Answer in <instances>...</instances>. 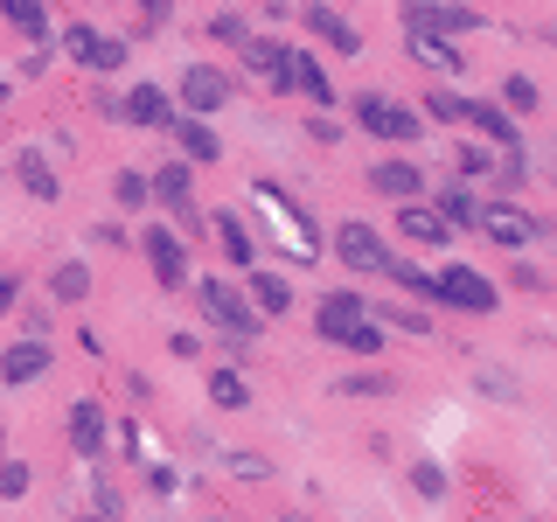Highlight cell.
Segmentation results:
<instances>
[{"instance_id": "484cf974", "label": "cell", "mask_w": 557, "mask_h": 522, "mask_svg": "<svg viewBox=\"0 0 557 522\" xmlns=\"http://www.w3.org/2000/svg\"><path fill=\"white\" fill-rule=\"evenodd\" d=\"M0 22L22 28L28 42H49V14H42V8H28V0H8V8H0Z\"/></svg>"}, {"instance_id": "1f68e13d", "label": "cell", "mask_w": 557, "mask_h": 522, "mask_svg": "<svg viewBox=\"0 0 557 522\" xmlns=\"http://www.w3.org/2000/svg\"><path fill=\"white\" fill-rule=\"evenodd\" d=\"M411 487H418L425 501H446V467H440V460H418V467H411Z\"/></svg>"}, {"instance_id": "9c48e42d", "label": "cell", "mask_w": 557, "mask_h": 522, "mask_svg": "<svg viewBox=\"0 0 557 522\" xmlns=\"http://www.w3.org/2000/svg\"><path fill=\"white\" fill-rule=\"evenodd\" d=\"M258 202H265V216H272V231H286L293 237V251L300 258H313V231H307V216L293 209V196L278 182H258Z\"/></svg>"}, {"instance_id": "44dd1931", "label": "cell", "mask_w": 557, "mask_h": 522, "mask_svg": "<svg viewBox=\"0 0 557 522\" xmlns=\"http://www.w3.org/2000/svg\"><path fill=\"white\" fill-rule=\"evenodd\" d=\"M168 133L174 139H182V153H188V167H196V161H216V133H209V126H196V119H168Z\"/></svg>"}, {"instance_id": "30bf717a", "label": "cell", "mask_w": 557, "mask_h": 522, "mask_svg": "<svg viewBox=\"0 0 557 522\" xmlns=\"http://www.w3.org/2000/svg\"><path fill=\"white\" fill-rule=\"evenodd\" d=\"M57 370V348L49 341H14V348H0V383H14V390H22V383H35V376H49Z\"/></svg>"}, {"instance_id": "d4e9b609", "label": "cell", "mask_w": 557, "mask_h": 522, "mask_svg": "<svg viewBox=\"0 0 557 522\" xmlns=\"http://www.w3.org/2000/svg\"><path fill=\"white\" fill-rule=\"evenodd\" d=\"M397 390V376H383V370H356V376H335V397H391Z\"/></svg>"}, {"instance_id": "d590c367", "label": "cell", "mask_w": 557, "mask_h": 522, "mask_svg": "<svg viewBox=\"0 0 557 522\" xmlns=\"http://www.w3.org/2000/svg\"><path fill=\"white\" fill-rule=\"evenodd\" d=\"M342 348H356V356H376V348H383V327H376V321H356V327L342 335Z\"/></svg>"}, {"instance_id": "60d3db41", "label": "cell", "mask_w": 557, "mask_h": 522, "mask_svg": "<svg viewBox=\"0 0 557 522\" xmlns=\"http://www.w3.org/2000/svg\"><path fill=\"white\" fill-rule=\"evenodd\" d=\"M91 104H98V119H126V98H112V91H91Z\"/></svg>"}, {"instance_id": "4dcf8cb0", "label": "cell", "mask_w": 557, "mask_h": 522, "mask_svg": "<svg viewBox=\"0 0 557 522\" xmlns=\"http://www.w3.org/2000/svg\"><path fill=\"white\" fill-rule=\"evenodd\" d=\"M209 42H237L244 49V42H251V22H244L237 8L231 14H209Z\"/></svg>"}, {"instance_id": "f546056e", "label": "cell", "mask_w": 557, "mask_h": 522, "mask_svg": "<svg viewBox=\"0 0 557 522\" xmlns=\"http://www.w3.org/2000/svg\"><path fill=\"white\" fill-rule=\"evenodd\" d=\"M411 57L432 63V70H460V49H446L440 35H411Z\"/></svg>"}, {"instance_id": "f6af8a7d", "label": "cell", "mask_w": 557, "mask_h": 522, "mask_svg": "<svg viewBox=\"0 0 557 522\" xmlns=\"http://www.w3.org/2000/svg\"><path fill=\"white\" fill-rule=\"evenodd\" d=\"M0 104H8V84H0Z\"/></svg>"}, {"instance_id": "f1b7e54d", "label": "cell", "mask_w": 557, "mask_h": 522, "mask_svg": "<svg viewBox=\"0 0 557 522\" xmlns=\"http://www.w3.org/2000/svg\"><path fill=\"white\" fill-rule=\"evenodd\" d=\"M536 104H544V91H536L530 77H509V84H502V112H509V119H522V112H536Z\"/></svg>"}, {"instance_id": "ac0fdd59", "label": "cell", "mask_w": 557, "mask_h": 522, "mask_svg": "<svg viewBox=\"0 0 557 522\" xmlns=\"http://www.w3.org/2000/svg\"><path fill=\"white\" fill-rule=\"evenodd\" d=\"M126 119H139V126H168L174 104H168L161 84H133V91H126Z\"/></svg>"}, {"instance_id": "7dc6e473", "label": "cell", "mask_w": 557, "mask_h": 522, "mask_svg": "<svg viewBox=\"0 0 557 522\" xmlns=\"http://www.w3.org/2000/svg\"><path fill=\"white\" fill-rule=\"evenodd\" d=\"M216 522H223V515H216Z\"/></svg>"}, {"instance_id": "836d02e7", "label": "cell", "mask_w": 557, "mask_h": 522, "mask_svg": "<svg viewBox=\"0 0 557 522\" xmlns=\"http://www.w3.org/2000/svg\"><path fill=\"white\" fill-rule=\"evenodd\" d=\"M28 495V460H0V501H22Z\"/></svg>"}, {"instance_id": "ab89813d", "label": "cell", "mask_w": 557, "mask_h": 522, "mask_svg": "<svg viewBox=\"0 0 557 522\" xmlns=\"http://www.w3.org/2000/svg\"><path fill=\"white\" fill-rule=\"evenodd\" d=\"M91 501H98V509H91V515H104V522H112V515H119V487H112V481H91Z\"/></svg>"}, {"instance_id": "bcb514c9", "label": "cell", "mask_w": 557, "mask_h": 522, "mask_svg": "<svg viewBox=\"0 0 557 522\" xmlns=\"http://www.w3.org/2000/svg\"><path fill=\"white\" fill-rule=\"evenodd\" d=\"M278 522H300V515H278Z\"/></svg>"}, {"instance_id": "4fadbf2b", "label": "cell", "mask_w": 557, "mask_h": 522, "mask_svg": "<svg viewBox=\"0 0 557 522\" xmlns=\"http://www.w3.org/2000/svg\"><path fill=\"white\" fill-rule=\"evenodd\" d=\"M362 313H370V307H362V300H356V293H321V300H313V327H321V335H327V341H342V335H348V327H356V321H362Z\"/></svg>"}, {"instance_id": "74e56055", "label": "cell", "mask_w": 557, "mask_h": 522, "mask_svg": "<svg viewBox=\"0 0 557 522\" xmlns=\"http://www.w3.org/2000/svg\"><path fill=\"white\" fill-rule=\"evenodd\" d=\"M425 119H440V126H453V119H467V98H446V91H432V98H425Z\"/></svg>"}, {"instance_id": "e0dca14e", "label": "cell", "mask_w": 557, "mask_h": 522, "mask_svg": "<svg viewBox=\"0 0 557 522\" xmlns=\"http://www.w3.org/2000/svg\"><path fill=\"white\" fill-rule=\"evenodd\" d=\"M293 91H300V98H313V104H321V112H327V104H335V84H327V70L313 63L307 49H293Z\"/></svg>"}, {"instance_id": "52a82bcc", "label": "cell", "mask_w": 557, "mask_h": 522, "mask_svg": "<svg viewBox=\"0 0 557 522\" xmlns=\"http://www.w3.org/2000/svg\"><path fill=\"white\" fill-rule=\"evenodd\" d=\"M63 49L84 70H119V63H126V35H104V28H84V22L63 35Z\"/></svg>"}, {"instance_id": "8fae6325", "label": "cell", "mask_w": 557, "mask_h": 522, "mask_svg": "<svg viewBox=\"0 0 557 522\" xmlns=\"http://www.w3.org/2000/svg\"><path fill=\"white\" fill-rule=\"evenodd\" d=\"M481 237H487V244H509V251H516V244L544 237V223H536V216H516V202H487V209H481Z\"/></svg>"}, {"instance_id": "83f0119b", "label": "cell", "mask_w": 557, "mask_h": 522, "mask_svg": "<svg viewBox=\"0 0 557 522\" xmlns=\"http://www.w3.org/2000/svg\"><path fill=\"white\" fill-rule=\"evenodd\" d=\"M49 293H57L63 307H77L84 293H91V272H84V265H57V272H49Z\"/></svg>"}, {"instance_id": "ba28073f", "label": "cell", "mask_w": 557, "mask_h": 522, "mask_svg": "<svg viewBox=\"0 0 557 522\" xmlns=\"http://www.w3.org/2000/svg\"><path fill=\"white\" fill-rule=\"evenodd\" d=\"M467 119H474V126H481V133H487V139L502 147V161H509V167H522V153H530V147H522L516 119L502 112V104H487V98H467Z\"/></svg>"}, {"instance_id": "e575fe53", "label": "cell", "mask_w": 557, "mask_h": 522, "mask_svg": "<svg viewBox=\"0 0 557 522\" xmlns=\"http://www.w3.org/2000/svg\"><path fill=\"white\" fill-rule=\"evenodd\" d=\"M112 188H119V202H126V209H147V202H153V196H147V174H133V167H119Z\"/></svg>"}, {"instance_id": "f35d334b", "label": "cell", "mask_w": 557, "mask_h": 522, "mask_svg": "<svg viewBox=\"0 0 557 522\" xmlns=\"http://www.w3.org/2000/svg\"><path fill=\"white\" fill-rule=\"evenodd\" d=\"M460 174H502L495 147H460Z\"/></svg>"}, {"instance_id": "d6986e66", "label": "cell", "mask_w": 557, "mask_h": 522, "mask_svg": "<svg viewBox=\"0 0 557 522\" xmlns=\"http://www.w3.org/2000/svg\"><path fill=\"white\" fill-rule=\"evenodd\" d=\"M244 300H251L258 321H265V313H286V307H293V286H286L278 272H251V293H244Z\"/></svg>"}, {"instance_id": "4316f807", "label": "cell", "mask_w": 557, "mask_h": 522, "mask_svg": "<svg viewBox=\"0 0 557 522\" xmlns=\"http://www.w3.org/2000/svg\"><path fill=\"white\" fill-rule=\"evenodd\" d=\"M209 405H216V411H244V405H251L244 376L237 370H216V376H209Z\"/></svg>"}, {"instance_id": "3957f363", "label": "cell", "mask_w": 557, "mask_h": 522, "mask_svg": "<svg viewBox=\"0 0 557 522\" xmlns=\"http://www.w3.org/2000/svg\"><path fill=\"white\" fill-rule=\"evenodd\" d=\"M202 313H209V321H216L223 327V335H237V341H251L258 335V327H265V321H258V313H251V300H244V293L237 286H223V278H202Z\"/></svg>"}, {"instance_id": "9a60e30c", "label": "cell", "mask_w": 557, "mask_h": 522, "mask_svg": "<svg viewBox=\"0 0 557 522\" xmlns=\"http://www.w3.org/2000/svg\"><path fill=\"white\" fill-rule=\"evenodd\" d=\"M14 174H22V188H28L35 202H57V196H63L57 167H49V161H42V153H35V147H28V153H14Z\"/></svg>"}, {"instance_id": "5b68a950", "label": "cell", "mask_w": 557, "mask_h": 522, "mask_svg": "<svg viewBox=\"0 0 557 522\" xmlns=\"http://www.w3.org/2000/svg\"><path fill=\"white\" fill-rule=\"evenodd\" d=\"M335 258L356 265V272H391L397 265V251L370 231V223H342V231H335Z\"/></svg>"}, {"instance_id": "7c38bea8", "label": "cell", "mask_w": 557, "mask_h": 522, "mask_svg": "<svg viewBox=\"0 0 557 522\" xmlns=\"http://www.w3.org/2000/svg\"><path fill=\"white\" fill-rule=\"evenodd\" d=\"M104 432H112V425H104V405H98V397H77V405H70V446H77L84 460H98Z\"/></svg>"}, {"instance_id": "6da1fadb", "label": "cell", "mask_w": 557, "mask_h": 522, "mask_svg": "<svg viewBox=\"0 0 557 522\" xmlns=\"http://www.w3.org/2000/svg\"><path fill=\"white\" fill-rule=\"evenodd\" d=\"M174 98H182V112H174V119H196V126H202V119H216L223 104L237 98V84H231V70H223V63H188Z\"/></svg>"}, {"instance_id": "7402d4cb", "label": "cell", "mask_w": 557, "mask_h": 522, "mask_svg": "<svg viewBox=\"0 0 557 522\" xmlns=\"http://www.w3.org/2000/svg\"><path fill=\"white\" fill-rule=\"evenodd\" d=\"M432 216H440L446 223V231H460V223H481V202L474 196H467V188H440V202H432Z\"/></svg>"}, {"instance_id": "cb8c5ba5", "label": "cell", "mask_w": 557, "mask_h": 522, "mask_svg": "<svg viewBox=\"0 0 557 522\" xmlns=\"http://www.w3.org/2000/svg\"><path fill=\"white\" fill-rule=\"evenodd\" d=\"M397 231H405L411 244H446V237H453L446 223L432 216V209H397Z\"/></svg>"}, {"instance_id": "2e32d148", "label": "cell", "mask_w": 557, "mask_h": 522, "mask_svg": "<svg viewBox=\"0 0 557 522\" xmlns=\"http://www.w3.org/2000/svg\"><path fill=\"white\" fill-rule=\"evenodd\" d=\"M209 231H216V244H223V258H231V265H244V272H258V244H251V231H244V223L231 216V209H223V216L209 223Z\"/></svg>"}, {"instance_id": "d6a6232c", "label": "cell", "mask_w": 557, "mask_h": 522, "mask_svg": "<svg viewBox=\"0 0 557 522\" xmlns=\"http://www.w3.org/2000/svg\"><path fill=\"white\" fill-rule=\"evenodd\" d=\"M223 474H237V481H265V474H272V460H258V452H223Z\"/></svg>"}, {"instance_id": "277c9868", "label": "cell", "mask_w": 557, "mask_h": 522, "mask_svg": "<svg viewBox=\"0 0 557 522\" xmlns=\"http://www.w3.org/2000/svg\"><path fill=\"white\" fill-rule=\"evenodd\" d=\"M139 251H147V265H153V278H161L168 293L188 286V244L168 237V223H147V231H139Z\"/></svg>"}, {"instance_id": "603a6c76", "label": "cell", "mask_w": 557, "mask_h": 522, "mask_svg": "<svg viewBox=\"0 0 557 522\" xmlns=\"http://www.w3.org/2000/svg\"><path fill=\"white\" fill-rule=\"evenodd\" d=\"M147 196H153V202H168V209H182V202H188V161H168V167L147 182Z\"/></svg>"}, {"instance_id": "ffe728a7", "label": "cell", "mask_w": 557, "mask_h": 522, "mask_svg": "<svg viewBox=\"0 0 557 522\" xmlns=\"http://www.w3.org/2000/svg\"><path fill=\"white\" fill-rule=\"evenodd\" d=\"M370 188H376V196L411 202V196H418V167H411V161H376V167H370Z\"/></svg>"}, {"instance_id": "ee69618b", "label": "cell", "mask_w": 557, "mask_h": 522, "mask_svg": "<svg viewBox=\"0 0 557 522\" xmlns=\"http://www.w3.org/2000/svg\"><path fill=\"white\" fill-rule=\"evenodd\" d=\"M77 522H104V515H77Z\"/></svg>"}, {"instance_id": "7bdbcfd3", "label": "cell", "mask_w": 557, "mask_h": 522, "mask_svg": "<svg viewBox=\"0 0 557 522\" xmlns=\"http://www.w3.org/2000/svg\"><path fill=\"white\" fill-rule=\"evenodd\" d=\"M0 460H8V432H0Z\"/></svg>"}, {"instance_id": "8992f818", "label": "cell", "mask_w": 557, "mask_h": 522, "mask_svg": "<svg viewBox=\"0 0 557 522\" xmlns=\"http://www.w3.org/2000/svg\"><path fill=\"white\" fill-rule=\"evenodd\" d=\"M356 119H362V133H376V139H418V112H405V104H391L376 91L356 98Z\"/></svg>"}, {"instance_id": "5bb4252c", "label": "cell", "mask_w": 557, "mask_h": 522, "mask_svg": "<svg viewBox=\"0 0 557 522\" xmlns=\"http://www.w3.org/2000/svg\"><path fill=\"white\" fill-rule=\"evenodd\" d=\"M300 22H307L313 35H321V42L335 49V57H356V49H362V35H356V22H348V14H335V8H307Z\"/></svg>"}, {"instance_id": "7a4b0ae2", "label": "cell", "mask_w": 557, "mask_h": 522, "mask_svg": "<svg viewBox=\"0 0 557 522\" xmlns=\"http://www.w3.org/2000/svg\"><path fill=\"white\" fill-rule=\"evenodd\" d=\"M432 300H446V307H460V313H495L502 293L487 286L474 265H446V272H432Z\"/></svg>"}, {"instance_id": "b9f144b4", "label": "cell", "mask_w": 557, "mask_h": 522, "mask_svg": "<svg viewBox=\"0 0 557 522\" xmlns=\"http://www.w3.org/2000/svg\"><path fill=\"white\" fill-rule=\"evenodd\" d=\"M14 293H22V286H14V272H0V313L14 307Z\"/></svg>"}, {"instance_id": "8d00e7d4", "label": "cell", "mask_w": 557, "mask_h": 522, "mask_svg": "<svg viewBox=\"0 0 557 522\" xmlns=\"http://www.w3.org/2000/svg\"><path fill=\"white\" fill-rule=\"evenodd\" d=\"M391 278H397L405 293H418V300H432V272H418V265H405V258H397V265H391Z\"/></svg>"}]
</instances>
